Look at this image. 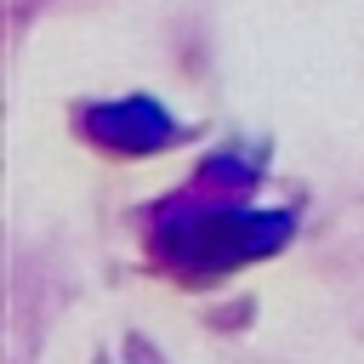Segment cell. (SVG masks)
I'll use <instances>...</instances> for the list:
<instances>
[{"instance_id": "6da1fadb", "label": "cell", "mask_w": 364, "mask_h": 364, "mask_svg": "<svg viewBox=\"0 0 364 364\" xmlns=\"http://www.w3.org/2000/svg\"><path fill=\"white\" fill-rule=\"evenodd\" d=\"M91 125H97L108 142H125V148H154V142L171 136V119H165L148 97H136V102H114V108L91 114Z\"/></svg>"}]
</instances>
